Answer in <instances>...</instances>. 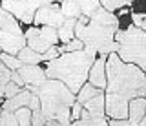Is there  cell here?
<instances>
[{"mask_svg": "<svg viewBox=\"0 0 146 126\" xmlns=\"http://www.w3.org/2000/svg\"><path fill=\"white\" fill-rule=\"evenodd\" d=\"M99 53L91 48H84L79 51L60 53L57 58L42 62L48 79H57L64 82L77 95V92L88 82V73L91 64L95 62Z\"/></svg>", "mask_w": 146, "mask_h": 126, "instance_id": "6da1fadb", "label": "cell"}, {"mask_svg": "<svg viewBox=\"0 0 146 126\" xmlns=\"http://www.w3.org/2000/svg\"><path fill=\"white\" fill-rule=\"evenodd\" d=\"M106 92L124 95L126 99L146 97V71L121 60L117 53H110L106 58Z\"/></svg>", "mask_w": 146, "mask_h": 126, "instance_id": "7a4b0ae2", "label": "cell"}, {"mask_svg": "<svg viewBox=\"0 0 146 126\" xmlns=\"http://www.w3.org/2000/svg\"><path fill=\"white\" fill-rule=\"evenodd\" d=\"M36 95L40 99V111L46 121H58L62 126L71 124V106L75 102V93L64 82L48 79L38 88Z\"/></svg>", "mask_w": 146, "mask_h": 126, "instance_id": "3957f363", "label": "cell"}, {"mask_svg": "<svg viewBox=\"0 0 146 126\" xmlns=\"http://www.w3.org/2000/svg\"><path fill=\"white\" fill-rule=\"evenodd\" d=\"M119 26H102L99 22L91 20L90 17L82 15L77 19L75 24V37L84 42V48H91L99 55H110L117 53L119 44L115 40Z\"/></svg>", "mask_w": 146, "mask_h": 126, "instance_id": "277c9868", "label": "cell"}, {"mask_svg": "<svg viewBox=\"0 0 146 126\" xmlns=\"http://www.w3.org/2000/svg\"><path fill=\"white\" fill-rule=\"evenodd\" d=\"M115 40L119 44L117 55L121 57V60L135 64L146 71V31L135 26L117 29Z\"/></svg>", "mask_w": 146, "mask_h": 126, "instance_id": "5b68a950", "label": "cell"}, {"mask_svg": "<svg viewBox=\"0 0 146 126\" xmlns=\"http://www.w3.org/2000/svg\"><path fill=\"white\" fill-rule=\"evenodd\" d=\"M26 42L31 49H35L36 53H44L48 51L51 46L58 44V29L57 28H49V26H27V29L24 31Z\"/></svg>", "mask_w": 146, "mask_h": 126, "instance_id": "8992f818", "label": "cell"}, {"mask_svg": "<svg viewBox=\"0 0 146 126\" xmlns=\"http://www.w3.org/2000/svg\"><path fill=\"white\" fill-rule=\"evenodd\" d=\"M64 15L60 11V4H48V6L38 7L35 13L33 24L35 26H49V28H60L64 24Z\"/></svg>", "mask_w": 146, "mask_h": 126, "instance_id": "52a82bcc", "label": "cell"}, {"mask_svg": "<svg viewBox=\"0 0 146 126\" xmlns=\"http://www.w3.org/2000/svg\"><path fill=\"white\" fill-rule=\"evenodd\" d=\"M128 102L130 99L111 92H104V111L106 119H128Z\"/></svg>", "mask_w": 146, "mask_h": 126, "instance_id": "ba28073f", "label": "cell"}, {"mask_svg": "<svg viewBox=\"0 0 146 126\" xmlns=\"http://www.w3.org/2000/svg\"><path fill=\"white\" fill-rule=\"evenodd\" d=\"M20 73V77L24 79L26 88L29 90L31 93H36L38 88L48 80L46 77V70L42 64H22L20 70H17Z\"/></svg>", "mask_w": 146, "mask_h": 126, "instance_id": "9c48e42d", "label": "cell"}, {"mask_svg": "<svg viewBox=\"0 0 146 126\" xmlns=\"http://www.w3.org/2000/svg\"><path fill=\"white\" fill-rule=\"evenodd\" d=\"M0 46H2L4 53H9V55H18L20 49L27 46L24 33H9V31L0 29Z\"/></svg>", "mask_w": 146, "mask_h": 126, "instance_id": "30bf717a", "label": "cell"}, {"mask_svg": "<svg viewBox=\"0 0 146 126\" xmlns=\"http://www.w3.org/2000/svg\"><path fill=\"white\" fill-rule=\"evenodd\" d=\"M106 58L108 55H97L88 73V82L104 92H106Z\"/></svg>", "mask_w": 146, "mask_h": 126, "instance_id": "8fae6325", "label": "cell"}, {"mask_svg": "<svg viewBox=\"0 0 146 126\" xmlns=\"http://www.w3.org/2000/svg\"><path fill=\"white\" fill-rule=\"evenodd\" d=\"M146 113V97H135L128 102V121L133 126H139Z\"/></svg>", "mask_w": 146, "mask_h": 126, "instance_id": "7c38bea8", "label": "cell"}, {"mask_svg": "<svg viewBox=\"0 0 146 126\" xmlns=\"http://www.w3.org/2000/svg\"><path fill=\"white\" fill-rule=\"evenodd\" d=\"M31 95H33V93H31L27 88H22L15 97H11V99H4V102H2V110L15 111V110H18V108H22V106H27V104H29V101H31Z\"/></svg>", "mask_w": 146, "mask_h": 126, "instance_id": "4fadbf2b", "label": "cell"}, {"mask_svg": "<svg viewBox=\"0 0 146 126\" xmlns=\"http://www.w3.org/2000/svg\"><path fill=\"white\" fill-rule=\"evenodd\" d=\"M24 26L20 24V20L15 19V15H11L4 7H0V29L9 31V33H24Z\"/></svg>", "mask_w": 146, "mask_h": 126, "instance_id": "5bb4252c", "label": "cell"}, {"mask_svg": "<svg viewBox=\"0 0 146 126\" xmlns=\"http://www.w3.org/2000/svg\"><path fill=\"white\" fill-rule=\"evenodd\" d=\"M84 110L88 111L90 117H95V119H100V117H106V111H104V92L95 95L93 99L86 101L84 104Z\"/></svg>", "mask_w": 146, "mask_h": 126, "instance_id": "9a60e30c", "label": "cell"}, {"mask_svg": "<svg viewBox=\"0 0 146 126\" xmlns=\"http://www.w3.org/2000/svg\"><path fill=\"white\" fill-rule=\"evenodd\" d=\"M90 19H91V20H95V22H99V24H102V26H119L117 13H111V11L104 9L102 6H100L99 9L90 17Z\"/></svg>", "mask_w": 146, "mask_h": 126, "instance_id": "2e32d148", "label": "cell"}, {"mask_svg": "<svg viewBox=\"0 0 146 126\" xmlns=\"http://www.w3.org/2000/svg\"><path fill=\"white\" fill-rule=\"evenodd\" d=\"M75 24L77 19H66L64 24L58 28V42L60 44H68L75 38Z\"/></svg>", "mask_w": 146, "mask_h": 126, "instance_id": "e0dca14e", "label": "cell"}, {"mask_svg": "<svg viewBox=\"0 0 146 126\" xmlns=\"http://www.w3.org/2000/svg\"><path fill=\"white\" fill-rule=\"evenodd\" d=\"M17 57L20 58L22 64H42V62H44L42 53H36L35 49H31L29 46H24Z\"/></svg>", "mask_w": 146, "mask_h": 126, "instance_id": "ac0fdd59", "label": "cell"}, {"mask_svg": "<svg viewBox=\"0 0 146 126\" xmlns=\"http://www.w3.org/2000/svg\"><path fill=\"white\" fill-rule=\"evenodd\" d=\"M60 11L64 19H80L82 17L80 6L77 4V0H60Z\"/></svg>", "mask_w": 146, "mask_h": 126, "instance_id": "d6986e66", "label": "cell"}, {"mask_svg": "<svg viewBox=\"0 0 146 126\" xmlns=\"http://www.w3.org/2000/svg\"><path fill=\"white\" fill-rule=\"evenodd\" d=\"M104 90H100V88H95L93 84H90V82H86L84 86H82L79 92H77V95H75V101L77 102H80V104H84L86 101H90V99H93L95 95H99V93H102Z\"/></svg>", "mask_w": 146, "mask_h": 126, "instance_id": "ffe728a7", "label": "cell"}, {"mask_svg": "<svg viewBox=\"0 0 146 126\" xmlns=\"http://www.w3.org/2000/svg\"><path fill=\"white\" fill-rule=\"evenodd\" d=\"M131 4L133 0H100V6L111 13H117L122 7H131Z\"/></svg>", "mask_w": 146, "mask_h": 126, "instance_id": "44dd1931", "label": "cell"}, {"mask_svg": "<svg viewBox=\"0 0 146 126\" xmlns=\"http://www.w3.org/2000/svg\"><path fill=\"white\" fill-rule=\"evenodd\" d=\"M77 4L80 6L82 15H86V17H91L100 7V0H77Z\"/></svg>", "mask_w": 146, "mask_h": 126, "instance_id": "7402d4cb", "label": "cell"}, {"mask_svg": "<svg viewBox=\"0 0 146 126\" xmlns=\"http://www.w3.org/2000/svg\"><path fill=\"white\" fill-rule=\"evenodd\" d=\"M70 126H110L106 117H100V119H95V117H88V119H79L73 121Z\"/></svg>", "mask_w": 146, "mask_h": 126, "instance_id": "603a6c76", "label": "cell"}, {"mask_svg": "<svg viewBox=\"0 0 146 126\" xmlns=\"http://www.w3.org/2000/svg\"><path fill=\"white\" fill-rule=\"evenodd\" d=\"M0 60L4 62V64L7 66L11 71H17V70H20V66H22V62H20V58H18L17 55H9V53H0Z\"/></svg>", "mask_w": 146, "mask_h": 126, "instance_id": "cb8c5ba5", "label": "cell"}, {"mask_svg": "<svg viewBox=\"0 0 146 126\" xmlns=\"http://www.w3.org/2000/svg\"><path fill=\"white\" fill-rule=\"evenodd\" d=\"M31 113H33V111L29 110V106H22V108H18V110H15L18 124L20 126H31Z\"/></svg>", "mask_w": 146, "mask_h": 126, "instance_id": "d4e9b609", "label": "cell"}, {"mask_svg": "<svg viewBox=\"0 0 146 126\" xmlns=\"http://www.w3.org/2000/svg\"><path fill=\"white\" fill-rule=\"evenodd\" d=\"M0 126H20L15 111H9V110L0 111Z\"/></svg>", "mask_w": 146, "mask_h": 126, "instance_id": "484cf974", "label": "cell"}, {"mask_svg": "<svg viewBox=\"0 0 146 126\" xmlns=\"http://www.w3.org/2000/svg\"><path fill=\"white\" fill-rule=\"evenodd\" d=\"M58 49H60V53H66V51H79V49H84V42H82L80 38L75 37L71 42L60 44V46H58Z\"/></svg>", "mask_w": 146, "mask_h": 126, "instance_id": "4316f807", "label": "cell"}, {"mask_svg": "<svg viewBox=\"0 0 146 126\" xmlns=\"http://www.w3.org/2000/svg\"><path fill=\"white\" fill-rule=\"evenodd\" d=\"M20 86H18V84H15V82H11V80H9V82L6 84V88H4V99H11V97H15L18 92H20Z\"/></svg>", "mask_w": 146, "mask_h": 126, "instance_id": "83f0119b", "label": "cell"}, {"mask_svg": "<svg viewBox=\"0 0 146 126\" xmlns=\"http://www.w3.org/2000/svg\"><path fill=\"white\" fill-rule=\"evenodd\" d=\"M44 124H46V119H44L42 111L35 110L33 113H31V126H44Z\"/></svg>", "mask_w": 146, "mask_h": 126, "instance_id": "f1b7e54d", "label": "cell"}, {"mask_svg": "<svg viewBox=\"0 0 146 126\" xmlns=\"http://www.w3.org/2000/svg\"><path fill=\"white\" fill-rule=\"evenodd\" d=\"M58 55H60V49H58V46H51L48 49V51H44L42 53V57H44V62H48V60H53V58H57Z\"/></svg>", "mask_w": 146, "mask_h": 126, "instance_id": "f546056e", "label": "cell"}, {"mask_svg": "<svg viewBox=\"0 0 146 126\" xmlns=\"http://www.w3.org/2000/svg\"><path fill=\"white\" fill-rule=\"evenodd\" d=\"M82 108H84V106H82L80 102H77V101L73 102V106H71V123H73V121H79V119H80Z\"/></svg>", "mask_w": 146, "mask_h": 126, "instance_id": "4dcf8cb0", "label": "cell"}, {"mask_svg": "<svg viewBox=\"0 0 146 126\" xmlns=\"http://www.w3.org/2000/svg\"><path fill=\"white\" fill-rule=\"evenodd\" d=\"M131 11H133V13H144V15H146V0H133V4H131Z\"/></svg>", "mask_w": 146, "mask_h": 126, "instance_id": "1f68e13d", "label": "cell"}, {"mask_svg": "<svg viewBox=\"0 0 146 126\" xmlns=\"http://www.w3.org/2000/svg\"><path fill=\"white\" fill-rule=\"evenodd\" d=\"M110 126H133L128 119H108Z\"/></svg>", "mask_w": 146, "mask_h": 126, "instance_id": "d6a6232c", "label": "cell"}, {"mask_svg": "<svg viewBox=\"0 0 146 126\" xmlns=\"http://www.w3.org/2000/svg\"><path fill=\"white\" fill-rule=\"evenodd\" d=\"M29 110L31 111H35V110H40V99H38V95H36V93H33V95H31V101H29Z\"/></svg>", "mask_w": 146, "mask_h": 126, "instance_id": "836d02e7", "label": "cell"}, {"mask_svg": "<svg viewBox=\"0 0 146 126\" xmlns=\"http://www.w3.org/2000/svg\"><path fill=\"white\" fill-rule=\"evenodd\" d=\"M11 82L18 84L20 88H26V82H24V79L20 77V73H18V71H11Z\"/></svg>", "mask_w": 146, "mask_h": 126, "instance_id": "e575fe53", "label": "cell"}, {"mask_svg": "<svg viewBox=\"0 0 146 126\" xmlns=\"http://www.w3.org/2000/svg\"><path fill=\"white\" fill-rule=\"evenodd\" d=\"M4 88H6V84H0V111H2V102H4Z\"/></svg>", "mask_w": 146, "mask_h": 126, "instance_id": "d590c367", "label": "cell"}, {"mask_svg": "<svg viewBox=\"0 0 146 126\" xmlns=\"http://www.w3.org/2000/svg\"><path fill=\"white\" fill-rule=\"evenodd\" d=\"M139 126H146V113H144V117H143V121H141Z\"/></svg>", "mask_w": 146, "mask_h": 126, "instance_id": "8d00e7d4", "label": "cell"}, {"mask_svg": "<svg viewBox=\"0 0 146 126\" xmlns=\"http://www.w3.org/2000/svg\"><path fill=\"white\" fill-rule=\"evenodd\" d=\"M0 53H2V46H0Z\"/></svg>", "mask_w": 146, "mask_h": 126, "instance_id": "74e56055", "label": "cell"}]
</instances>
